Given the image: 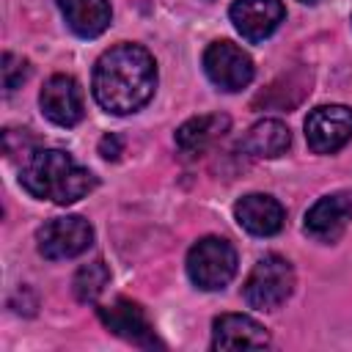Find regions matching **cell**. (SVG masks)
<instances>
[{
  "instance_id": "obj_19",
  "label": "cell",
  "mask_w": 352,
  "mask_h": 352,
  "mask_svg": "<svg viewBox=\"0 0 352 352\" xmlns=\"http://www.w3.org/2000/svg\"><path fill=\"white\" fill-rule=\"evenodd\" d=\"M99 154H102L104 160H116V157L121 154V140H118L116 135H104V138L99 140Z\"/></svg>"
},
{
  "instance_id": "obj_10",
  "label": "cell",
  "mask_w": 352,
  "mask_h": 352,
  "mask_svg": "<svg viewBox=\"0 0 352 352\" xmlns=\"http://www.w3.org/2000/svg\"><path fill=\"white\" fill-rule=\"evenodd\" d=\"M352 220V198L346 192H330L322 195L308 212H305V234L316 242H336Z\"/></svg>"
},
{
  "instance_id": "obj_2",
  "label": "cell",
  "mask_w": 352,
  "mask_h": 352,
  "mask_svg": "<svg viewBox=\"0 0 352 352\" xmlns=\"http://www.w3.org/2000/svg\"><path fill=\"white\" fill-rule=\"evenodd\" d=\"M19 184L41 201L52 204H74L96 187V176L82 168L69 151L60 148H33L22 160Z\"/></svg>"
},
{
  "instance_id": "obj_7",
  "label": "cell",
  "mask_w": 352,
  "mask_h": 352,
  "mask_svg": "<svg viewBox=\"0 0 352 352\" xmlns=\"http://www.w3.org/2000/svg\"><path fill=\"white\" fill-rule=\"evenodd\" d=\"M305 140L316 154H333L352 140V107L319 104L305 118Z\"/></svg>"
},
{
  "instance_id": "obj_3",
  "label": "cell",
  "mask_w": 352,
  "mask_h": 352,
  "mask_svg": "<svg viewBox=\"0 0 352 352\" xmlns=\"http://www.w3.org/2000/svg\"><path fill=\"white\" fill-rule=\"evenodd\" d=\"M294 292V270L292 264L278 256L270 253L264 258H258L242 286V297L250 308L256 311H275L280 308Z\"/></svg>"
},
{
  "instance_id": "obj_1",
  "label": "cell",
  "mask_w": 352,
  "mask_h": 352,
  "mask_svg": "<svg viewBox=\"0 0 352 352\" xmlns=\"http://www.w3.org/2000/svg\"><path fill=\"white\" fill-rule=\"evenodd\" d=\"M94 99L113 116L140 110L157 88V63L140 44H116L94 66Z\"/></svg>"
},
{
  "instance_id": "obj_13",
  "label": "cell",
  "mask_w": 352,
  "mask_h": 352,
  "mask_svg": "<svg viewBox=\"0 0 352 352\" xmlns=\"http://www.w3.org/2000/svg\"><path fill=\"white\" fill-rule=\"evenodd\" d=\"M234 217H236V223L248 234H253V236H272V234H278L283 228L286 212H283V206L272 195L250 192V195H242L234 204Z\"/></svg>"
},
{
  "instance_id": "obj_16",
  "label": "cell",
  "mask_w": 352,
  "mask_h": 352,
  "mask_svg": "<svg viewBox=\"0 0 352 352\" xmlns=\"http://www.w3.org/2000/svg\"><path fill=\"white\" fill-rule=\"evenodd\" d=\"M289 146H292V132L278 118H261V121H256L245 132V138L239 143V148L245 154H250V157H280V154H286Z\"/></svg>"
},
{
  "instance_id": "obj_4",
  "label": "cell",
  "mask_w": 352,
  "mask_h": 352,
  "mask_svg": "<svg viewBox=\"0 0 352 352\" xmlns=\"http://www.w3.org/2000/svg\"><path fill=\"white\" fill-rule=\"evenodd\" d=\"M187 275L204 292H217L236 275V250L223 236H204L187 253Z\"/></svg>"
},
{
  "instance_id": "obj_9",
  "label": "cell",
  "mask_w": 352,
  "mask_h": 352,
  "mask_svg": "<svg viewBox=\"0 0 352 352\" xmlns=\"http://www.w3.org/2000/svg\"><path fill=\"white\" fill-rule=\"evenodd\" d=\"M38 107L58 126H74V124H80L82 116H85L80 82L74 77H69V74H52L44 82L41 94H38Z\"/></svg>"
},
{
  "instance_id": "obj_18",
  "label": "cell",
  "mask_w": 352,
  "mask_h": 352,
  "mask_svg": "<svg viewBox=\"0 0 352 352\" xmlns=\"http://www.w3.org/2000/svg\"><path fill=\"white\" fill-rule=\"evenodd\" d=\"M0 74H3V91L6 94H14L30 74V66L25 58L14 55V52H6L3 55V66H0Z\"/></svg>"
},
{
  "instance_id": "obj_8",
  "label": "cell",
  "mask_w": 352,
  "mask_h": 352,
  "mask_svg": "<svg viewBox=\"0 0 352 352\" xmlns=\"http://www.w3.org/2000/svg\"><path fill=\"white\" fill-rule=\"evenodd\" d=\"M96 314H99L102 324L110 333H116L118 338H124V341H129L135 346H143V349L162 346V341L157 338L146 311L138 302H132L126 297H116L110 305H99Z\"/></svg>"
},
{
  "instance_id": "obj_12",
  "label": "cell",
  "mask_w": 352,
  "mask_h": 352,
  "mask_svg": "<svg viewBox=\"0 0 352 352\" xmlns=\"http://www.w3.org/2000/svg\"><path fill=\"white\" fill-rule=\"evenodd\" d=\"M270 346V333L253 316L223 314L212 327V349H264Z\"/></svg>"
},
{
  "instance_id": "obj_17",
  "label": "cell",
  "mask_w": 352,
  "mask_h": 352,
  "mask_svg": "<svg viewBox=\"0 0 352 352\" xmlns=\"http://www.w3.org/2000/svg\"><path fill=\"white\" fill-rule=\"evenodd\" d=\"M110 283V270L104 267L102 258H94L88 264H82L77 272H74V280H72V289H74V297L80 302H94L104 286Z\"/></svg>"
},
{
  "instance_id": "obj_15",
  "label": "cell",
  "mask_w": 352,
  "mask_h": 352,
  "mask_svg": "<svg viewBox=\"0 0 352 352\" xmlns=\"http://www.w3.org/2000/svg\"><path fill=\"white\" fill-rule=\"evenodd\" d=\"M66 25L80 36V38H96L99 33L107 30L113 19L110 0H55Z\"/></svg>"
},
{
  "instance_id": "obj_11",
  "label": "cell",
  "mask_w": 352,
  "mask_h": 352,
  "mask_svg": "<svg viewBox=\"0 0 352 352\" xmlns=\"http://www.w3.org/2000/svg\"><path fill=\"white\" fill-rule=\"evenodd\" d=\"M228 14L234 28L248 41H264L283 22L286 8L280 0H234Z\"/></svg>"
},
{
  "instance_id": "obj_6",
  "label": "cell",
  "mask_w": 352,
  "mask_h": 352,
  "mask_svg": "<svg viewBox=\"0 0 352 352\" xmlns=\"http://www.w3.org/2000/svg\"><path fill=\"white\" fill-rule=\"evenodd\" d=\"M204 72L220 91H242L253 80L250 55L231 41H212L204 52Z\"/></svg>"
},
{
  "instance_id": "obj_5",
  "label": "cell",
  "mask_w": 352,
  "mask_h": 352,
  "mask_svg": "<svg viewBox=\"0 0 352 352\" xmlns=\"http://www.w3.org/2000/svg\"><path fill=\"white\" fill-rule=\"evenodd\" d=\"M94 242V228L85 217L80 214H66L44 223L36 231V248L44 258L60 261V258H74L85 253Z\"/></svg>"
},
{
  "instance_id": "obj_20",
  "label": "cell",
  "mask_w": 352,
  "mask_h": 352,
  "mask_svg": "<svg viewBox=\"0 0 352 352\" xmlns=\"http://www.w3.org/2000/svg\"><path fill=\"white\" fill-rule=\"evenodd\" d=\"M302 3H316V0H302Z\"/></svg>"
},
{
  "instance_id": "obj_14",
  "label": "cell",
  "mask_w": 352,
  "mask_h": 352,
  "mask_svg": "<svg viewBox=\"0 0 352 352\" xmlns=\"http://www.w3.org/2000/svg\"><path fill=\"white\" fill-rule=\"evenodd\" d=\"M231 126V118L226 113H206V116H195L190 121H184L176 129V148L184 157H195L201 151H206L214 140H220Z\"/></svg>"
}]
</instances>
